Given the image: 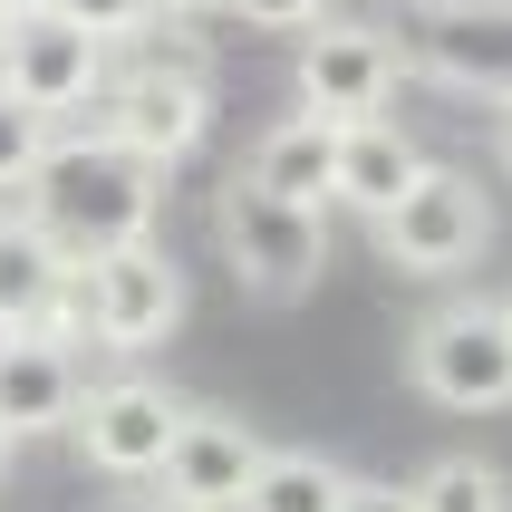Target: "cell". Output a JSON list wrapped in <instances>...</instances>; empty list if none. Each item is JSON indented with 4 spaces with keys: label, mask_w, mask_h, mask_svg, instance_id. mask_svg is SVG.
<instances>
[{
    "label": "cell",
    "mask_w": 512,
    "mask_h": 512,
    "mask_svg": "<svg viewBox=\"0 0 512 512\" xmlns=\"http://www.w3.org/2000/svg\"><path fill=\"white\" fill-rule=\"evenodd\" d=\"M223 10H242L252 29H319L329 20V0H223Z\"/></svg>",
    "instance_id": "obj_20"
},
{
    "label": "cell",
    "mask_w": 512,
    "mask_h": 512,
    "mask_svg": "<svg viewBox=\"0 0 512 512\" xmlns=\"http://www.w3.org/2000/svg\"><path fill=\"white\" fill-rule=\"evenodd\" d=\"M68 261L78 252H58L20 203H0V339H29V329L49 339L58 290H68Z\"/></svg>",
    "instance_id": "obj_13"
},
{
    "label": "cell",
    "mask_w": 512,
    "mask_h": 512,
    "mask_svg": "<svg viewBox=\"0 0 512 512\" xmlns=\"http://www.w3.org/2000/svg\"><path fill=\"white\" fill-rule=\"evenodd\" d=\"M97 136L116 145V155H136V165H184L203 145V126H213V78H203L194 58H136V68H116L107 87H97Z\"/></svg>",
    "instance_id": "obj_3"
},
{
    "label": "cell",
    "mask_w": 512,
    "mask_h": 512,
    "mask_svg": "<svg viewBox=\"0 0 512 512\" xmlns=\"http://www.w3.org/2000/svg\"><path fill=\"white\" fill-rule=\"evenodd\" d=\"M213 242H223L232 281L252 300H300L329 271V213L319 203H271L242 174H223V194H213Z\"/></svg>",
    "instance_id": "obj_2"
},
{
    "label": "cell",
    "mask_w": 512,
    "mask_h": 512,
    "mask_svg": "<svg viewBox=\"0 0 512 512\" xmlns=\"http://www.w3.org/2000/svg\"><path fill=\"white\" fill-rule=\"evenodd\" d=\"M174 416H184L174 387H155V377H107V387H78L68 435H78V455L97 464L107 484H155V464H165V445H174Z\"/></svg>",
    "instance_id": "obj_9"
},
{
    "label": "cell",
    "mask_w": 512,
    "mask_h": 512,
    "mask_svg": "<svg viewBox=\"0 0 512 512\" xmlns=\"http://www.w3.org/2000/svg\"><path fill=\"white\" fill-rule=\"evenodd\" d=\"M503 339H512V300H503Z\"/></svg>",
    "instance_id": "obj_26"
},
{
    "label": "cell",
    "mask_w": 512,
    "mask_h": 512,
    "mask_svg": "<svg viewBox=\"0 0 512 512\" xmlns=\"http://www.w3.org/2000/svg\"><path fill=\"white\" fill-rule=\"evenodd\" d=\"M78 348L68 339H0V435L10 445H29V435H58L68 416H78Z\"/></svg>",
    "instance_id": "obj_12"
},
{
    "label": "cell",
    "mask_w": 512,
    "mask_h": 512,
    "mask_svg": "<svg viewBox=\"0 0 512 512\" xmlns=\"http://www.w3.org/2000/svg\"><path fill=\"white\" fill-rule=\"evenodd\" d=\"M397 78H406V49L387 39V29H368V20H319L310 49H300V107H310L319 126L387 116Z\"/></svg>",
    "instance_id": "obj_10"
},
{
    "label": "cell",
    "mask_w": 512,
    "mask_h": 512,
    "mask_svg": "<svg viewBox=\"0 0 512 512\" xmlns=\"http://www.w3.org/2000/svg\"><path fill=\"white\" fill-rule=\"evenodd\" d=\"M97 87H107V49L68 29L58 10H20V20L0 29V97L29 116H68V107H97Z\"/></svg>",
    "instance_id": "obj_8"
},
{
    "label": "cell",
    "mask_w": 512,
    "mask_h": 512,
    "mask_svg": "<svg viewBox=\"0 0 512 512\" xmlns=\"http://www.w3.org/2000/svg\"><path fill=\"white\" fill-rule=\"evenodd\" d=\"M416 512H512V474L484 455H435L416 484H406Z\"/></svg>",
    "instance_id": "obj_17"
},
{
    "label": "cell",
    "mask_w": 512,
    "mask_h": 512,
    "mask_svg": "<svg viewBox=\"0 0 512 512\" xmlns=\"http://www.w3.org/2000/svg\"><path fill=\"white\" fill-rule=\"evenodd\" d=\"M329 155H339V126H319L310 107L281 116V126H261L252 165H232L242 184H261L271 203H319L329 213Z\"/></svg>",
    "instance_id": "obj_15"
},
{
    "label": "cell",
    "mask_w": 512,
    "mask_h": 512,
    "mask_svg": "<svg viewBox=\"0 0 512 512\" xmlns=\"http://www.w3.org/2000/svg\"><path fill=\"white\" fill-rule=\"evenodd\" d=\"M377 252L397 261V271H416V281H455V271H474V261L493 252L484 184L455 174V165H416V184L377 213Z\"/></svg>",
    "instance_id": "obj_4"
},
{
    "label": "cell",
    "mask_w": 512,
    "mask_h": 512,
    "mask_svg": "<svg viewBox=\"0 0 512 512\" xmlns=\"http://www.w3.org/2000/svg\"><path fill=\"white\" fill-rule=\"evenodd\" d=\"M0 29H10V10H0Z\"/></svg>",
    "instance_id": "obj_28"
},
{
    "label": "cell",
    "mask_w": 512,
    "mask_h": 512,
    "mask_svg": "<svg viewBox=\"0 0 512 512\" xmlns=\"http://www.w3.org/2000/svg\"><path fill=\"white\" fill-rule=\"evenodd\" d=\"M126 512H184V503H126Z\"/></svg>",
    "instance_id": "obj_25"
},
{
    "label": "cell",
    "mask_w": 512,
    "mask_h": 512,
    "mask_svg": "<svg viewBox=\"0 0 512 512\" xmlns=\"http://www.w3.org/2000/svg\"><path fill=\"white\" fill-rule=\"evenodd\" d=\"M406 377L455 416H493L512 406V339H503V300H445L416 319L406 339Z\"/></svg>",
    "instance_id": "obj_5"
},
{
    "label": "cell",
    "mask_w": 512,
    "mask_h": 512,
    "mask_svg": "<svg viewBox=\"0 0 512 512\" xmlns=\"http://www.w3.org/2000/svg\"><path fill=\"white\" fill-rule=\"evenodd\" d=\"M252 464H261V435L242 426V416H223V406H184L165 464H155V484H165V503H184V512H232L242 484H252Z\"/></svg>",
    "instance_id": "obj_11"
},
{
    "label": "cell",
    "mask_w": 512,
    "mask_h": 512,
    "mask_svg": "<svg viewBox=\"0 0 512 512\" xmlns=\"http://www.w3.org/2000/svg\"><path fill=\"white\" fill-rule=\"evenodd\" d=\"M0 464H10V435H0Z\"/></svg>",
    "instance_id": "obj_27"
},
{
    "label": "cell",
    "mask_w": 512,
    "mask_h": 512,
    "mask_svg": "<svg viewBox=\"0 0 512 512\" xmlns=\"http://www.w3.org/2000/svg\"><path fill=\"white\" fill-rule=\"evenodd\" d=\"M155 10H223V0H155Z\"/></svg>",
    "instance_id": "obj_23"
},
{
    "label": "cell",
    "mask_w": 512,
    "mask_h": 512,
    "mask_svg": "<svg viewBox=\"0 0 512 512\" xmlns=\"http://www.w3.org/2000/svg\"><path fill=\"white\" fill-rule=\"evenodd\" d=\"M68 29H87L97 49H116V39H145L155 29V0H49Z\"/></svg>",
    "instance_id": "obj_18"
},
{
    "label": "cell",
    "mask_w": 512,
    "mask_h": 512,
    "mask_svg": "<svg viewBox=\"0 0 512 512\" xmlns=\"http://www.w3.org/2000/svg\"><path fill=\"white\" fill-rule=\"evenodd\" d=\"M339 493H348V464L310 455V445H261L232 512H339Z\"/></svg>",
    "instance_id": "obj_16"
},
{
    "label": "cell",
    "mask_w": 512,
    "mask_h": 512,
    "mask_svg": "<svg viewBox=\"0 0 512 512\" xmlns=\"http://www.w3.org/2000/svg\"><path fill=\"white\" fill-rule=\"evenodd\" d=\"M78 290H87V339L116 348V358L165 348V339H174V319H184V271H174L155 242L87 252V261H78Z\"/></svg>",
    "instance_id": "obj_7"
},
{
    "label": "cell",
    "mask_w": 512,
    "mask_h": 512,
    "mask_svg": "<svg viewBox=\"0 0 512 512\" xmlns=\"http://www.w3.org/2000/svg\"><path fill=\"white\" fill-rule=\"evenodd\" d=\"M39 155H49V116H29L0 97V194H20L29 174H39Z\"/></svg>",
    "instance_id": "obj_19"
},
{
    "label": "cell",
    "mask_w": 512,
    "mask_h": 512,
    "mask_svg": "<svg viewBox=\"0 0 512 512\" xmlns=\"http://www.w3.org/2000/svg\"><path fill=\"white\" fill-rule=\"evenodd\" d=\"M493 155H503V174H512V107H503V136H493Z\"/></svg>",
    "instance_id": "obj_22"
},
{
    "label": "cell",
    "mask_w": 512,
    "mask_h": 512,
    "mask_svg": "<svg viewBox=\"0 0 512 512\" xmlns=\"http://www.w3.org/2000/svg\"><path fill=\"white\" fill-rule=\"evenodd\" d=\"M0 10H10V20H20V10H49V0H0Z\"/></svg>",
    "instance_id": "obj_24"
},
{
    "label": "cell",
    "mask_w": 512,
    "mask_h": 512,
    "mask_svg": "<svg viewBox=\"0 0 512 512\" xmlns=\"http://www.w3.org/2000/svg\"><path fill=\"white\" fill-rule=\"evenodd\" d=\"M20 213L39 232H49L58 252H126V242H155V203H165V184H155V165H136V155H116L107 136H49V155H39V174L20 184Z\"/></svg>",
    "instance_id": "obj_1"
},
{
    "label": "cell",
    "mask_w": 512,
    "mask_h": 512,
    "mask_svg": "<svg viewBox=\"0 0 512 512\" xmlns=\"http://www.w3.org/2000/svg\"><path fill=\"white\" fill-rule=\"evenodd\" d=\"M397 49L435 87L512 107V0H416V20H406Z\"/></svg>",
    "instance_id": "obj_6"
},
{
    "label": "cell",
    "mask_w": 512,
    "mask_h": 512,
    "mask_svg": "<svg viewBox=\"0 0 512 512\" xmlns=\"http://www.w3.org/2000/svg\"><path fill=\"white\" fill-rule=\"evenodd\" d=\"M416 165H426V155H416L387 116H358V126H339V155H329V203H348V213L377 223V213L416 184Z\"/></svg>",
    "instance_id": "obj_14"
},
{
    "label": "cell",
    "mask_w": 512,
    "mask_h": 512,
    "mask_svg": "<svg viewBox=\"0 0 512 512\" xmlns=\"http://www.w3.org/2000/svg\"><path fill=\"white\" fill-rule=\"evenodd\" d=\"M339 512H416V503H406V484H368V474H348Z\"/></svg>",
    "instance_id": "obj_21"
}]
</instances>
